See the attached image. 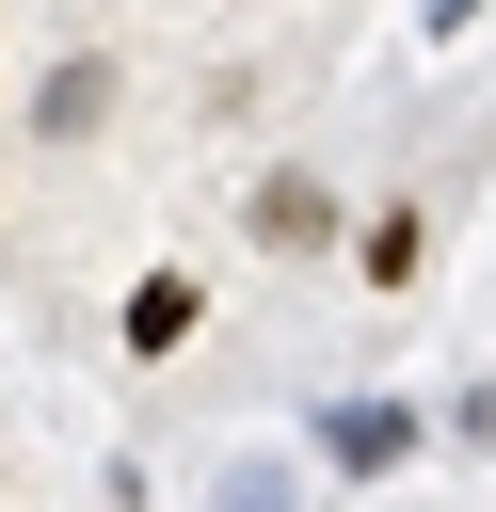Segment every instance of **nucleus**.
<instances>
[{"instance_id": "nucleus-1", "label": "nucleus", "mask_w": 496, "mask_h": 512, "mask_svg": "<svg viewBox=\"0 0 496 512\" xmlns=\"http://www.w3.org/2000/svg\"><path fill=\"white\" fill-rule=\"evenodd\" d=\"M336 224H352V208H336V176H320V160H272V176H256V208H240V240H256V256H336Z\"/></svg>"}, {"instance_id": "nucleus-2", "label": "nucleus", "mask_w": 496, "mask_h": 512, "mask_svg": "<svg viewBox=\"0 0 496 512\" xmlns=\"http://www.w3.org/2000/svg\"><path fill=\"white\" fill-rule=\"evenodd\" d=\"M304 448H320V480H384V464H416V400H320Z\"/></svg>"}, {"instance_id": "nucleus-3", "label": "nucleus", "mask_w": 496, "mask_h": 512, "mask_svg": "<svg viewBox=\"0 0 496 512\" xmlns=\"http://www.w3.org/2000/svg\"><path fill=\"white\" fill-rule=\"evenodd\" d=\"M112 96H128V64H112V48H64V64L32 80V144H96Z\"/></svg>"}, {"instance_id": "nucleus-4", "label": "nucleus", "mask_w": 496, "mask_h": 512, "mask_svg": "<svg viewBox=\"0 0 496 512\" xmlns=\"http://www.w3.org/2000/svg\"><path fill=\"white\" fill-rule=\"evenodd\" d=\"M192 320H208V288H192V272H144V288L112 304V336H128L144 368H160V352H192Z\"/></svg>"}, {"instance_id": "nucleus-5", "label": "nucleus", "mask_w": 496, "mask_h": 512, "mask_svg": "<svg viewBox=\"0 0 496 512\" xmlns=\"http://www.w3.org/2000/svg\"><path fill=\"white\" fill-rule=\"evenodd\" d=\"M336 240H352L368 288H416V272H432V208H368V224H336Z\"/></svg>"}, {"instance_id": "nucleus-6", "label": "nucleus", "mask_w": 496, "mask_h": 512, "mask_svg": "<svg viewBox=\"0 0 496 512\" xmlns=\"http://www.w3.org/2000/svg\"><path fill=\"white\" fill-rule=\"evenodd\" d=\"M224 512H304V480H288V464H240V480H224Z\"/></svg>"}, {"instance_id": "nucleus-7", "label": "nucleus", "mask_w": 496, "mask_h": 512, "mask_svg": "<svg viewBox=\"0 0 496 512\" xmlns=\"http://www.w3.org/2000/svg\"><path fill=\"white\" fill-rule=\"evenodd\" d=\"M448 432H464V448H496V384H464V400H448Z\"/></svg>"}, {"instance_id": "nucleus-8", "label": "nucleus", "mask_w": 496, "mask_h": 512, "mask_svg": "<svg viewBox=\"0 0 496 512\" xmlns=\"http://www.w3.org/2000/svg\"><path fill=\"white\" fill-rule=\"evenodd\" d=\"M416 32H432V48H448V32H480V0H416Z\"/></svg>"}]
</instances>
